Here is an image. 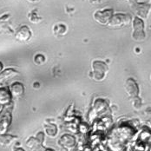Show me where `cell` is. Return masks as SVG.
Returning a JSON list of instances; mask_svg holds the SVG:
<instances>
[{
  "label": "cell",
  "mask_w": 151,
  "mask_h": 151,
  "mask_svg": "<svg viewBox=\"0 0 151 151\" xmlns=\"http://www.w3.org/2000/svg\"><path fill=\"white\" fill-rule=\"evenodd\" d=\"M12 108L6 105L0 111V134H6L8 129L10 128L12 121Z\"/></svg>",
  "instance_id": "cell-1"
},
{
  "label": "cell",
  "mask_w": 151,
  "mask_h": 151,
  "mask_svg": "<svg viewBox=\"0 0 151 151\" xmlns=\"http://www.w3.org/2000/svg\"><path fill=\"white\" fill-rule=\"evenodd\" d=\"M133 31H132V38L136 42H142L146 38V34L144 31V23L143 21L135 17L133 19Z\"/></svg>",
  "instance_id": "cell-2"
},
{
  "label": "cell",
  "mask_w": 151,
  "mask_h": 151,
  "mask_svg": "<svg viewBox=\"0 0 151 151\" xmlns=\"http://www.w3.org/2000/svg\"><path fill=\"white\" fill-rule=\"evenodd\" d=\"M131 21V17L129 14L116 13L113 14L110 18L108 25L111 28H122L124 25H128Z\"/></svg>",
  "instance_id": "cell-3"
},
{
  "label": "cell",
  "mask_w": 151,
  "mask_h": 151,
  "mask_svg": "<svg viewBox=\"0 0 151 151\" xmlns=\"http://www.w3.org/2000/svg\"><path fill=\"white\" fill-rule=\"evenodd\" d=\"M93 78L96 81H103L105 78L108 71V66L103 61H94L92 63Z\"/></svg>",
  "instance_id": "cell-4"
},
{
  "label": "cell",
  "mask_w": 151,
  "mask_h": 151,
  "mask_svg": "<svg viewBox=\"0 0 151 151\" xmlns=\"http://www.w3.org/2000/svg\"><path fill=\"white\" fill-rule=\"evenodd\" d=\"M130 6L132 11L135 12L136 17L139 18H147L150 11V5L148 4H140L136 0H130Z\"/></svg>",
  "instance_id": "cell-5"
},
{
  "label": "cell",
  "mask_w": 151,
  "mask_h": 151,
  "mask_svg": "<svg viewBox=\"0 0 151 151\" xmlns=\"http://www.w3.org/2000/svg\"><path fill=\"white\" fill-rule=\"evenodd\" d=\"M113 14H114V11L112 9H105L103 11H96L94 13L93 17L96 23L102 25H108Z\"/></svg>",
  "instance_id": "cell-6"
},
{
  "label": "cell",
  "mask_w": 151,
  "mask_h": 151,
  "mask_svg": "<svg viewBox=\"0 0 151 151\" xmlns=\"http://www.w3.org/2000/svg\"><path fill=\"white\" fill-rule=\"evenodd\" d=\"M44 140H45L44 133L39 132L36 137H30L29 140H27L26 146L31 151H39V149L42 148Z\"/></svg>",
  "instance_id": "cell-7"
},
{
  "label": "cell",
  "mask_w": 151,
  "mask_h": 151,
  "mask_svg": "<svg viewBox=\"0 0 151 151\" xmlns=\"http://www.w3.org/2000/svg\"><path fill=\"white\" fill-rule=\"evenodd\" d=\"M124 89L126 93L129 95V96L135 98L137 97L139 95V87L136 82L133 78H129L126 80L124 84Z\"/></svg>",
  "instance_id": "cell-8"
},
{
  "label": "cell",
  "mask_w": 151,
  "mask_h": 151,
  "mask_svg": "<svg viewBox=\"0 0 151 151\" xmlns=\"http://www.w3.org/2000/svg\"><path fill=\"white\" fill-rule=\"evenodd\" d=\"M31 30L27 25H22L16 31V39L19 42H27L31 38Z\"/></svg>",
  "instance_id": "cell-9"
},
{
  "label": "cell",
  "mask_w": 151,
  "mask_h": 151,
  "mask_svg": "<svg viewBox=\"0 0 151 151\" xmlns=\"http://www.w3.org/2000/svg\"><path fill=\"white\" fill-rule=\"evenodd\" d=\"M11 95L14 98H21L24 94V86L20 82H16L9 87Z\"/></svg>",
  "instance_id": "cell-10"
},
{
  "label": "cell",
  "mask_w": 151,
  "mask_h": 151,
  "mask_svg": "<svg viewBox=\"0 0 151 151\" xmlns=\"http://www.w3.org/2000/svg\"><path fill=\"white\" fill-rule=\"evenodd\" d=\"M12 96L9 88L7 87H1L0 88V105H10L12 104Z\"/></svg>",
  "instance_id": "cell-11"
},
{
  "label": "cell",
  "mask_w": 151,
  "mask_h": 151,
  "mask_svg": "<svg viewBox=\"0 0 151 151\" xmlns=\"http://www.w3.org/2000/svg\"><path fill=\"white\" fill-rule=\"evenodd\" d=\"M19 72L12 68H8L4 70H2L0 72V83H4L7 82L8 80L13 78L14 76H17Z\"/></svg>",
  "instance_id": "cell-12"
},
{
  "label": "cell",
  "mask_w": 151,
  "mask_h": 151,
  "mask_svg": "<svg viewBox=\"0 0 151 151\" xmlns=\"http://www.w3.org/2000/svg\"><path fill=\"white\" fill-rule=\"evenodd\" d=\"M10 17H11L10 14H5L0 17V32H4V33H9V34L13 33V30L8 25V20Z\"/></svg>",
  "instance_id": "cell-13"
},
{
  "label": "cell",
  "mask_w": 151,
  "mask_h": 151,
  "mask_svg": "<svg viewBox=\"0 0 151 151\" xmlns=\"http://www.w3.org/2000/svg\"><path fill=\"white\" fill-rule=\"evenodd\" d=\"M59 143L65 149H71L76 145V139L74 136L70 135H64L62 136Z\"/></svg>",
  "instance_id": "cell-14"
},
{
  "label": "cell",
  "mask_w": 151,
  "mask_h": 151,
  "mask_svg": "<svg viewBox=\"0 0 151 151\" xmlns=\"http://www.w3.org/2000/svg\"><path fill=\"white\" fill-rule=\"evenodd\" d=\"M17 136L8 134H0V146L1 147H9L17 140Z\"/></svg>",
  "instance_id": "cell-15"
},
{
  "label": "cell",
  "mask_w": 151,
  "mask_h": 151,
  "mask_svg": "<svg viewBox=\"0 0 151 151\" xmlns=\"http://www.w3.org/2000/svg\"><path fill=\"white\" fill-rule=\"evenodd\" d=\"M67 31V27L66 25L63 24H55L54 28H53V33L56 37H60L65 35Z\"/></svg>",
  "instance_id": "cell-16"
},
{
  "label": "cell",
  "mask_w": 151,
  "mask_h": 151,
  "mask_svg": "<svg viewBox=\"0 0 151 151\" xmlns=\"http://www.w3.org/2000/svg\"><path fill=\"white\" fill-rule=\"evenodd\" d=\"M28 18L31 23L33 24H37V23H39L41 20H42V17L38 16L37 13V10L34 9L30 12V13L28 14Z\"/></svg>",
  "instance_id": "cell-17"
},
{
  "label": "cell",
  "mask_w": 151,
  "mask_h": 151,
  "mask_svg": "<svg viewBox=\"0 0 151 151\" xmlns=\"http://www.w3.org/2000/svg\"><path fill=\"white\" fill-rule=\"evenodd\" d=\"M45 130L47 135L49 136H50V137H55L56 135H57V133H58L57 132L58 131L57 127L54 124H50L48 126H45Z\"/></svg>",
  "instance_id": "cell-18"
},
{
  "label": "cell",
  "mask_w": 151,
  "mask_h": 151,
  "mask_svg": "<svg viewBox=\"0 0 151 151\" xmlns=\"http://www.w3.org/2000/svg\"><path fill=\"white\" fill-rule=\"evenodd\" d=\"M34 63L37 65H42L45 63V58L42 54H37L34 57Z\"/></svg>",
  "instance_id": "cell-19"
},
{
  "label": "cell",
  "mask_w": 151,
  "mask_h": 151,
  "mask_svg": "<svg viewBox=\"0 0 151 151\" xmlns=\"http://www.w3.org/2000/svg\"><path fill=\"white\" fill-rule=\"evenodd\" d=\"M12 151H25L24 149H22V148H20V147H14L13 148V150Z\"/></svg>",
  "instance_id": "cell-20"
},
{
  "label": "cell",
  "mask_w": 151,
  "mask_h": 151,
  "mask_svg": "<svg viewBox=\"0 0 151 151\" xmlns=\"http://www.w3.org/2000/svg\"><path fill=\"white\" fill-rule=\"evenodd\" d=\"M91 3H93V4H96V3H99L101 0H90Z\"/></svg>",
  "instance_id": "cell-21"
},
{
  "label": "cell",
  "mask_w": 151,
  "mask_h": 151,
  "mask_svg": "<svg viewBox=\"0 0 151 151\" xmlns=\"http://www.w3.org/2000/svg\"><path fill=\"white\" fill-rule=\"evenodd\" d=\"M2 70H3V63L0 62V72L2 71Z\"/></svg>",
  "instance_id": "cell-22"
},
{
  "label": "cell",
  "mask_w": 151,
  "mask_h": 151,
  "mask_svg": "<svg viewBox=\"0 0 151 151\" xmlns=\"http://www.w3.org/2000/svg\"><path fill=\"white\" fill-rule=\"evenodd\" d=\"M28 1H30V2H32V3H35V2H37L38 0H28Z\"/></svg>",
  "instance_id": "cell-23"
},
{
  "label": "cell",
  "mask_w": 151,
  "mask_h": 151,
  "mask_svg": "<svg viewBox=\"0 0 151 151\" xmlns=\"http://www.w3.org/2000/svg\"><path fill=\"white\" fill-rule=\"evenodd\" d=\"M45 151H54L53 150H50V149H47V150H45Z\"/></svg>",
  "instance_id": "cell-24"
}]
</instances>
